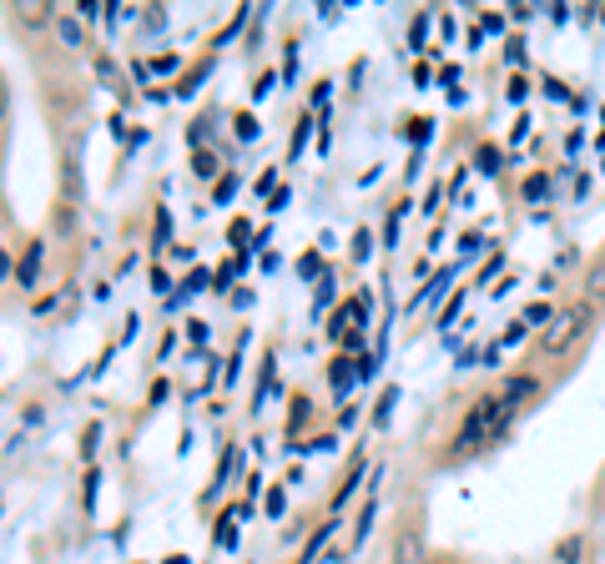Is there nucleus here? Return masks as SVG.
Returning <instances> with one entry per match:
<instances>
[{
    "mask_svg": "<svg viewBox=\"0 0 605 564\" xmlns=\"http://www.w3.org/2000/svg\"><path fill=\"white\" fill-rule=\"evenodd\" d=\"M539 86H545V96H550V101H570V91H565V81H560V76H545Z\"/></svg>",
    "mask_w": 605,
    "mask_h": 564,
    "instance_id": "58836bf2",
    "label": "nucleus"
},
{
    "mask_svg": "<svg viewBox=\"0 0 605 564\" xmlns=\"http://www.w3.org/2000/svg\"><path fill=\"white\" fill-rule=\"evenodd\" d=\"M353 418H358V408H353V403H343V408H338V428H349Z\"/></svg>",
    "mask_w": 605,
    "mask_h": 564,
    "instance_id": "4d7b16f0",
    "label": "nucleus"
},
{
    "mask_svg": "<svg viewBox=\"0 0 605 564\" xmlns=\"http://www.w3.org/2000/svg\"><path fill=\"white\" fill-rule=\"evenodd\" d=\"M232 277H237V267L227 263V267H217V272H212V292H227L232 288Z\"/></svg>",
    "mask_w": 605,
    "mask_h": 564,
    "instance_id": "ea45409f",
    "label": "nucleus"
},
{
    "mask_svg": "<svg viewBox=\"0 0 605 564\" xmlns=\"http://www.w3.org/2000/svg\"><path fill=\"white\" fill-rule=\"evenodd\" d=\"M96 444H101V423H86V428H81V459H86V464L96 459Z\"/></svg>",
    "mask_w": 605,
    "mask_h": 564,
    "instance_id": "bb28decb",
    "label": "nucleus"
},
{
    "mask_svg": "<svg viewBox=\"0 0 605 564\" xmlns=\"http://www.w3.org/2000/svg\"><path fill=\"white\" fill-rule=\"evenodd\" d=\"M151 288H157V292H167V297H171V277H167L162 267H151Z\"/></svg>",
    "mask_w": 605,
    "mask_h": 564,
    "instance_id": "3c124183",
    "label": "nucleus"
},
{
    "mask_svg": "<svg viewBox=\"0 0 605 564\" xmlns=\"http://www.w3.org/2000/svg\"><path fill=\"white\" fill-rule=\"evenodd\" d=\"M555 313L545 308V302H530V308H525V322H530V328H535V322H550Z\"/></svg>",
    "mask_w": 605,
    "mask_h": 564,
    "instance_id": "79ce46f5",
    "label": "nucleus"
},
{
    "mask_svg": "<svg viewBox=\"0 0 605 564\" xmlns=\"http://www.w3.org/2000/svg\"><path fill=\"white\" fill-rule=\"evenodd\" d=\"M237 464H243V448L227 444V448H222V459H217V473H212V489H222L232 473H237Z\"/></svg>",
    "mask_w": 605,
    "mask_h": 564,
    "instance_id": "ddd939ff",
    "label": "nucleus"
},
{
    "mask_svg": "<svg viewBox=\"0 0 605 564\" xmlns=\"http://www.w3.org/2000/svg\"><path fill=\"white\" fill-rule=\"evenodd\" d=\"M535 393H539V383H535V378H510V383L500 388V398H505L510 408H520V403H530Z\"/></svg>",
    "mask_w": 605,
    "mask_h": 564,
    "instance_id": "1a4fd4ad",
    "label": "nucleus"
},
{
    "mask_svg": "<svg viewBox=\"0 0 605 564\" xmlns=\"http://www.w3.org/2000/svg\"><path fill=\"white\" fill-rule=\"evenodd\" d=\"M207 76H212V61H197L187 81H177V86H171V96H192V91H197V81H207Z\"/></svg>",
    "mask_w": 605,
    "mask_h": 564,
    "instance_id": "6ab92c4d",
    "label": "nucleus"
},
{
    "mask_svg": "<svg viewBox=\"0 0 605 564\" xmlns=\"http://www.w3.org/2000/svg\"><path fill=\"white\" fill-rule=\"evenodd\" d=\"M192 171H197V177H217V157H212V151H197V157H192Z\"/></svg>",
    "mask_w": 605,
    "mask_h": 564,
    "instance_id": "473e14b6",
    "label": "nucleus"
},
{
    "mask_svg": "<svg viewBox=\"0 0 605 564\" xmlns=\"http://www.w3.org/2000/svg\"><path fill=\"white\" fill-rule=\"evenodd\" d=\"M40 263H46V242H26V257H20V267H15V282H20V292H31V288H36V277H40Z\"/></svg>",
    "mask_w": 605,
    "mask_h": 564,
    "instance_id": "7ed1b4c3",
    "label": "nucleus"
},
{
    "mask_svg": "<svg viewBox=\"0 0 605 564\" xmlns=\"http://www.w3.org/2000/svg\"><path fill=\"white\" fill-rule=\"evenodd\" d=\"M328 383H333V393H338V403H343V393L358 383V358H349V353H338L333 363H328Z\"/></svg>",
    "mask_w": 605,
    "mask_h": 564,
    "instance_id": "20e7f679",
    "label": "nucleus"
},
{
    "mask_svg": "<svg viewBox=\"0 0 605 564\" xmlns=\"http://www.w3.org/2000/svg\"><path fill=\"white\" fill-rule=\"evenodd\" d=\"M247 20H252V6H237V15L227 20V31H217V40H212V46H227V40H232L237 31H243V26H247Z\"/></svg>",
    "mask_w": 605,
    "mask_h": 564,
    "instance_id": "b1692460",
    "label": "nucleus"
},
{
    "mask_svg": "<svg viewBox=\"0 0 605 564\" xmlns=\"http://www.w3.org/2000/svg\"><path fill=\"white\" fill-rule=\"evenodd\" d=\"M308 136H313V111H302V116L293 121V136H288V162H298V157H302Z\"/></svg>",
    "mask_w": 605,
    "mask_h": 564,
    "instance_id": "9b49d317",
    "label": "nucleus"
},
{
    "mask_svg": "<svg viewBox=\"0 0 605 564\" xmlns=\"http://www.w3.org/2000/svg\"><path fill=\"white\" fill-rule=\"evenodd\" d=\"M525 333H530V322L520 318V322H514V328H505V343H500V348H510V343H520Z\"/></svg>",
    "mask_w": 605,
    "mask_h": 564,
    "instance_id": "09e8293b",
    "label": "nucleus"
},
{
    "mask_svg": "<svg viewBox=\"0 0 605 564\" xmlns=\"http://www.w3.org/2000/svg\"><path fill=\"white\" fill-rule=\"evenodd\" d=\"M162 26H167V10H162V6H146V10H141V31H146V36H157Z\"/></svg>",
    "mask_w": 605,
    "mask_h": 564,
    "instance_id": "2f4dec72",
    "label": "nucleus"
},
{
    "mask_svg": "<svg viewBox=\"0 0 605 564\" xmlns=\"http://www.w3.org/2000/svg\"><path fill=\"white\" fill-rule=\"evenodd\" d=\"M510 418H514V408H510L500 393L474 398V408L464 414V423H459V433H454L449 453H454V459H464V453H480V448H489V444H500L505 428H510Z\"/></svg>",
    "mask_w": 605,
    "mask_h": 564,
    "instance_id": "f257e3e1",
    "label": "nucleus"
},
{
    "mask_svg": "<svg viewBox=\"0 0 605 564\" xmlns=\"http://www.w3.org/2000/svg\"><path fill=\"white\" fill-rule=\"evenodd\" d=\"M333 297H338V282H333V277H323V282H318V292H313V313H323Z\"/></svg>",
    "mask_w": 605,
    "mask_h": 564,
    "instance_id": "7c9ffc66",
    "label": "nucleus"
},
{
    "mask_svg": "<svg viewBox=\"0 0 605 564\" xmlns=\"http://www.w3.org/2000/svg\"><path fill=\"white\" fill-rule=\"evenodd\" d=\"M308 418H313V403H308V393H298V398H293V418H288V433H298V428L308 423Z\"/></svg>",
    "mask_w": 605,
    "mask_h": 564,
    "instance_id": "a878e982",
    "label": "nucleus"
},
{
    "mask_svg": "<svg viewBox=\"0 0 605 564\" xmlns=\"http://www.w3.org/2000/svg\"><path fill=\"white\" fill-rule=\"evenodd\" d=\"M318 252H308V257H298V277H318Z\"/></svg>",
    "mask_w": 605,
    "mask_h": 564,
    "instance_id": "a18cd8bd",
    "label": "nucleus"
},
{
    "mask_svg": "<svg viewBox=\"0 0 605 564\" xmlns=\"http://www.w3.org/2000/svg\"><path fill=\"white\" fill-rule=\"evenodd\" d=\"M237 187H243V177H237V171H222L217 187H212V207H227L237 197Z\"/></svg>",
    "mask_w": 605,
    "mask_h": 564,
    "instance_id": "2eb2a0df",
    "label": "nucleus"
},
{
    "mask_svg": "<svg viewBox=\"0 0 605 564\" xmlns=\"http://www.w3.org/2000/svg\"><path fill=\"white\" fill-rule=\"evenodd\" d=\"M232 132H237V141H257V136H263V126H257L252 111H237L232 116Z\"/></svg>",
    "mask_w": 605,
    "mask_h": 564,
    "instance_id": "aec40b11",
    "label": "nucleus"
},
{
    "mask_svg": "<svg viewBox=\"0 0 605 564\" xmlns=\"http://www.w3.org/2000/svg\"><path fill=\"white\" fill-rule=\"evenodd\" d=\"M212 545H217V549H237V529L227 524V519H217V534H212Z\"/></svg>",
    "mask_w": 605,
    "mask_h": 564,
    "instance_id": "72a5a7b5",
    "label": "nucleus"
},
{
    "mask_svg": "<svg viewBox=\"0 0 605 564\" xmlns=\"http://www.w3.org/2000/svg\"><path fill=\"white\" fill-rule=\"evenodd\" d=\"M394 564H424V539H419V529H399V539H394Z\"/></svg>",
    "mask_w": 605,
    "mask_h": 564,
    "instance_id": "39448f33",
    "label": "nucleus"
},
{
    "mask_svg": "<svg viewBox=\"0 0 605 564\" xmlns=\"http://www.w3.org/2000/svg\"><path fill=\"white\" fill-rule=\"evenodd\" d=\"M162 564H192V559H187V554H167Z\"/></svg>",
    "mask_w": 605,
    "mask_h": 564,
    "instance_id": "052dcab7",
    "label": "nucleus"
},
{
    "mask_svg": "<svg viewBox=\"0 0 605 564\" xmlns=\"http://www.w3.org/2000/svg\"><path fill=\"white\" fill-rule=\"evenodd\" d=\"M429 31H434V20H429V10H419L414 20H408V46H414V51H424Z\"/></svg>",
    "mask_w": 605,
    "mask_h": 564,
    "instance_id": "a211bd4d",
    "label": "nucleus"
},
{
    "mask_svg": "<svg viewBox=\"0 0 605 564\" xmlns=\"http://www.w3.org/2000/svg\"><path fill=\"white\" fill-rule=\"evenodd\" d=\"M273 86H277V76H273V71H263V76L252 81V101H263V96L273 91Z\"/></svg>",
    "mask_w": 605,
    "mask_h": 564,
    "instance_id": "a19ab883",
    "label": "nucleus"
},
{
    "mask_svg": "<svg viewBox=\"0 0 605 564\" xmlns=\"http://www.w3.org/2000/svg\"><path fill=\"white\" fill-rule=\"evenodd\" d=\"M404 212H408V202H399L394 212H388V227H383V247H394V242H399V222H404Z\"/></svg>",
    "mask_w": 605,
    "mask_h": 564,
    "instance_id": "c756f323",
    "label": "nucleus"
},
{
    "mask_svg": "<svg viewBox=\"0 0 605 564\" xmlns=\"http://www.w3.org/2000/svg\"><path fill=\"white\" fill-rule=\"evenodd\" d=\"M459 313H464V292H454V297H449V308L439 313V328H449V322L459 318Z\"/></svg>",
    "mask_w": 605,
    "mask_h": 564,
    "instance_id": "e433bc0d",
    "label": "nucleus"
},
{
    "mask_svg": "<svg viewBox=\"0 0 605 564\" xmlns=\"http://www.w3.org/2000/svg\"><path fill=\"white\" fill-rule=\"evenodd\" d=\"M6 106H10V96H6V81H0V121H6Z\"/></svg>",
    "mask_w": 605,
    "mask_h": 564,
    "instance_id": "bf43d9fd",
    "label": "nucleus"
},
{
    "mask_svg": "<svg viewBox=\"0 0 605 564\" xmlns=\"http://www.w3.org/2000/svg\"><path fill=\"white\" fill-rule=\"evenodd\" d=\"M51 26H56V36L66 40L71 51H81V46H86V20H76L71 10H56V20H51Z\"/></svg>",
    "mask_w": 605,
    "mask_h": 564,
    "instance_id": "6e6552de",
    "label": "nucleus"
},
{
    "mask_svg": "<svg viewBox=\"0 0 605 564\" xmlns=\"http://www.w3.org/2000/svg\"><path fill=\"white\" fill-rule=\"evenodd\" d=\"M187 338L202 348V343H207V322H202V318H192V322H187Z\"/></svg>",
    "mask_w": 605,
    "mask_h": 564,
    "instance_id": "49530a36",
    "label": "nucleus"
},
{
    "mask_svg": "<svg viewBox=\"0 0 605 564\" xmlns=\"http://www.w3.org/2000/svg\"><path fill=\"white\" fill-rule=\"evenodd\" d=\"M369 257H374V232L358 227V232H353V263H369Z\"/></svg>",
    "mask_w": 605,
    "mask_h": 564,
    "instance_id": "cd10ccee",
    "label": "nucleus"
},
{
    "mask_svg": "<svg viewBox=\"0 0 605 564\" xmlns=\"http://www.w3.org/2000/svg\"><path fill=\"white\" fill-rule=\"evenodd\" d=\"M459 247H464V257H480V247H484V237H480V232H464V237H459Z\"/></svg>",
    "mask_w": 605,
    "mask_h": 564,
    "instance_id": "37998d69",
    "label": "nucleus"
},
{
    "mask_svg": "<svg viewBox=\"0 0 605 564\" xmlns=\"http://www.w3.org/2000/svg\"><path fill=\"white\" fill-rule=\"evenodd\" d=\"M96 15H106L96 0H76V20H96Z\"/></svg>",
    "mask_w": 605,
    "mask_h": 564,
    "instance_id": "c03bdc74",
    "label": "nucleus"
},
{
    "mask_svg": "<svg viewBox=\"0 0 605 564\" xmlns=\"http://www.w3.org/2000/svg\"><path fill=\"white\" fill-rule=\"evenodd\" d=\"M449 282H454V267H444V272H434V277H429V288H419V297L414 302H408V313H414V308H434V302L449 292Z\"/></svg>",
    "mask_w": 605,
    "mask_h": 564,
    "instance_id": "0eeeda50",
    "label": "nucleus"
},
{
    "mask_svg": "<svg viewBox=\"0 0 605 564\" xmlns=\"http://www.w3.org/2000/svg\"><path fill=\"white\" fill-rule=\"evenodd\" d=\"M328 96H333V81H318V86H313V106H323Z\"/></svg>",
    "mask_w": 605,
    "mask_h": 564,
    "instance_id": "5fc2aeb1",
    "label": "nucleus"
},
{
    "mask_svg": "<svg viewBox=\"0 0 605 564\" xmlns=\"http://www.w3.org/2000/svg\"><path fill=\"white\" fill-rule=\"evenodd\" d=\"M474 166H480L484 171V177H500V146H480V151H474Z\"/></svg>",
    "mask_w": 605,
    "mask_h": 564,
    "instance_id": "5701e85b",
    "label": "nucleus"
},
{
    "mask_svg": "<svg viewBox=\"0 0 605 564\" xmlns=\"http://www.w3.org/2000/svg\"><path fill=\"white\" fill-rule=\"evenodd\" d=\"M429 81H434V71H429L424 61H419V66H414V86H429Z\"/></svg>",
    "mask_w": 605,
    "mask_h": 564,
    "instance_id": "13d9d810",
    "label": "nucleus"
},
{
    "mask_svg": "<svg viewBox=\"0 0 605 564\" xmlns=\"http://www.w3.org/2000/svg\"><path fill=\"white\" fill-rule=\"evenodd\" d=\"M167 237H171V212L157 207V232H151V252H162L167 247Z\"/></svg>",
    "mask_w": 605,
    "mask_h": 564,
    "instance_id": "393cba45",
    "label": "nucleus"
},
{
    "mask_svg": "<svg viewBox=\"0 0 605 564\" xmlns=\"http://www.w3.org/2000/svg\"><path fill=\"white\" fill-rule=\"evenodd\" d=\"M505 56H510V66H520V61H525V46H520V40H505Z\"/></svg>",
    "mask_w": 605,
    "mask_h": 564,
    "instance_id": "603ef678",
    "label": "nucleus"
},
{
    "mask_svg": "<svg viewBox=\"0 0 605 564\" xmlns=\"http://www.w3.org/2000/svg\"><path fill=\"white\" fill-rule=\"evenodd\" d=\"M394 398H399V388H383V398L374 403V423H388V408H394Z\"/></svg>",
    "mask_w": 605,
    "mask_h": 564,
    "instance_id": "c9c22d12",
    "label": "nucleus"
},
{
    "mask_svg": "<svg viewBox=\"0 0 605 564\" xmlns=\"http://www.w3.org/2000/svg\"><path fill=\"white\" fill-rule=\"evenodd\" d=\"M585 308H590V313L605 308V263H595V267L585 272Z\"/></svg>",
    "mask_w": 605,
    "mask_h": 564,
    "instance_id": "9d476101",
    "label": "nucleus"
},
{
    "mask_svg": "<svg viewBox=\"0 0 605 564\" xmlns=\"http://www.w3.org/2000/svg\"><path fill=\"white\" fill-rule=\"evenodd\" d=\"M288 197H293V191H288V187H277L273 197H268V212H283V207H288Z\"/></svg>",
    "mask_w": 605,
    "mask_h": 564,
    "instance_id": "8fccbe9b",
    "label": "nucleus"
},
{
    "mask_svg": "<svg viewBox=\"0 0 605 564\" xmlns=\"http://www.w3.org/2000/svg\"><path fill=\"white\" fill-rule=\"evenodd\" d=\"M539 197H550V177H545V171L525 177V202H539Z\"/></svg>",
    "mask_w": 605,
    "mask_h": 564,
    "instance_id": "c85d7f7f",
    "label": "nucleus"
},
{
    "mask_svg": "<svg viewBox=\"0 0 605 564\" xmlns=\"http://www.w3.org/2000/svg\"><path fill=\"white\" fill-rule=\"evenodd\" d=\"M263 509H268L273 519H283V509H288V494H283V489H268V504H263Z\"/></svg>",
    "mask_w": 605,
    "mask_h": 564,
    "instance_id": "4c0bfd02",
    "label": "nucleus"
},
{
    "mask_svg": "<svg viewBox=\"0 0 605 564\" xmlns=\"http://www.w3.org/2000/svg\"><path fill=\"white\" fill-rule=\"evenodd\" d=\"M439 197H444V187L434 182V187H429V197H424V212H439Z\"/></svg>",
    "mask_w": 605,
    "mask_h": 564,
    "instance_id": "6e6d98bb",
    "label": "nucleus"
},
{
    "mask_svg": "<svg viewBox=\"0 0 605 564\" xmlns=\"http://www.w3.org/2000/svg\"><path fill=\"white\" fill-rule=\"evenodd\" d=\"M374 519H378V499H369V504L358 509V529H353V549L369 539V529H374Z\"/></svg>",
    "mask_w": 605,
    "mask_h": 564,
    "instance_id": "412c9836",
    "label": "nucleus"
},
{
    "mask_svg": "<svg viewBox=\"0 0 605 564\" xmlns=\"http://www.w3.org/2000/svg\"><path fill=\"white\" fill-rule=\"evenodd\" d=\"M96 76L112 86L116 96H126V81H121V71H116V61H112V56H96Z\"/></svg>",
    "mask_w": 605,
    "mask_h": 564,
    "instance_id": "f3484780",
    "label": "nucleus"
},
{
    "mask_svg": "<svg viewBox=\"0 0 605 564\" xmlns=\"http://www.w3.org/2000/svg\"><path fill=\"white\" fill-rule=\"evenodd\" d=\"M252 191H257V197H273V191H277V166H268L263 177L252 182Z\"/></svg>",
    "mask_w": 605,
    "mask_h": 564,
    "instance_id": "f704fd0d",
    "label": "nucleus"
},
{
    "mask_svg": "<svg viewBox=\"0 0 605 564\" xmlns=\"http://www.w3.org/2000/svg\"><path fill=\"white\" fill-rule=\"evenodd\" d=\"M530 96V81L525 76H510V101H525Z\"/></svg>",
    "mask_w": 605,
    "mask_h": 564,
    "instance_id": "de8ad7c7",
    "label": "nucleus"
},
{
    "mask_svg": "<svg viewBox=\"0 0 605 564\" xmlns=\"http://www.w3.org/2000/svg\"><path fill=\"white\" fill-rule=\"evenodd\" d=\"M207 282H212V277H207L202 267H192V272L182 277V288H177V292H171V297H167V313H177V308H182V302H192V297H197V292L207 288Z\"/></svg>",
    "mask_w": 605,
    "mask_h": 564,
    "instance_id": "423d86ee",
    "label": "nucleus"
},
{
    "mask_svg": "<svg viewBox=\"0 0 605 564\" xmlns=\"http://www.w3.org/2000/svg\"><path fill=\"white\" fill-rule=\"evenodd\" d=\"M363 473H369V464H363V453H358V459H353V469H349V479H343V489L333 494V509H343V504L353 499V489H358V479H363Z\"/></svg>",
    "mask_w": 605,
    "mask_h": 564,
    "instance_id": "4468645a",
    "label": "nucleus"
},
{
    "mask_svg": "<svg viewBox=\"0 0 605 564\" xmlns=\"http://www.w3.org/2000/svg\"><path fill=\"white\" fill-rule=\"evenodd\" d=\"M585 333H590V308H585V302L555 308V318L545 322V333H539V358H560V353H570Z\"/></svg>",
    "mask_w": 605,
    "mask_h": 564,
    "instance_id": "f03ea898",
    "label": "nucleus"
},
{
    "mask_svg": "<svg viewBox=\"0 0 605 564\" xmlns=\"http://www.w3.org/2000/svg\"><path fill=\"white\" fill-rule=\"evenodd\" d=\"M171 66H177V51H162L157 61H151V71H171Z\"/></svg>",
    "mask_w": 605,
    "mask_h": 564,
    "instance_id": "864d4df0",
    "label": "nucleus"
},
{
    "mask_svg": "<svg viewBox=\"0 0 605 564\" xmlns=\"http://www.w3.org/2000/svg\"><path fill=\"white\" fill-rule=\"evenodd\" d=\"M404 126H408V132H404V136H408V141H414V151H419V146H424L429 136H434V116H408Z\"/></svg>",
    "mask_w": 605,
    "mask_h": 564,
    "instance_id": "dca6fc26",
    "label": "nucleus"
},
{
    "mask_svg": "<svg viewBox=\"0 0 605 564\" xmlns=\"http://www.w3.org/2000/svg\"><path fill=\"white\" fill-rule=\"evenodd\" d=\"M15 20L20 26H46V20H56V10L46 0H26V6H15Z\"/></svg>",
    "mask_w": 605,
    "mask_h": 564,
    "instance_id": "f8f14e48",
    "label": "nucleus"
},
{
    "mask_svg": "<svg viewBox=\"0 0 605 564\" xmlns=\"http://www.w3.org/2000/svg\"><path fill=\"white\" fill-rule=\"evenodd\" d=\"M333 529H338L333 519H328V524H323V529H313V539H308V549L298 554V564H313V554H318V549H323V545H328V539H333Z\"/></svg>",
    "mask_w": 605,
    "mask_h": 564,
    "instance_id": "4be33fe9",
    "label": "nucleus"
}]
</instances>
